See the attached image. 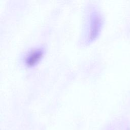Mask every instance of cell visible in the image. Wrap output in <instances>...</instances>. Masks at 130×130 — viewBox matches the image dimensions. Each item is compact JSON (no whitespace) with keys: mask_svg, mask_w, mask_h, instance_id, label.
<instances>
[{"mask_svg":"<svg viewBox=\"0 0 130 130\" xmlns=\"http://www.w3.org/2000/svg\"><path fill=\"white\" fill-rule=\"evenodd\" d=\"M88 27L85 41L89 43L98 36L102 25V18L100 13L95 8H91L88 15Z\"/></svg>","mask_w":130,"mask_h":130,"instance_id":"1","label":"cell"},{"mask_svg":"<svg viewBox=\"0 0 130 130\" xmlns=\"http://www.w3.org/2000/svg\"><path fill=\"white\" fill-rule=\"evenodd\" d=\"M43 54V49L37 48L30 51L25 56V63L29 67H31L37 63Z\"/></svg>","mask_w":130,"mask_h":130,"instance_id":"2","label":"cell"}]
</instances>
